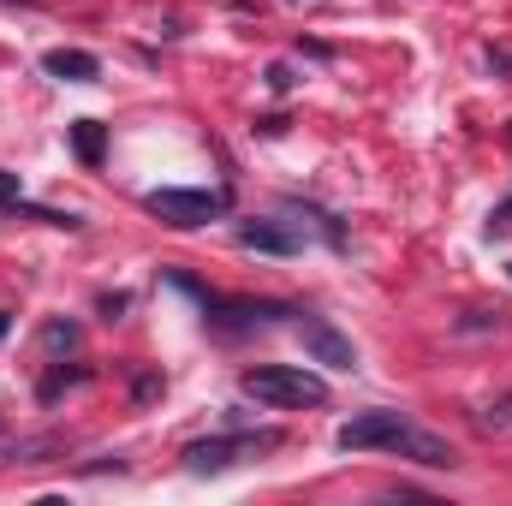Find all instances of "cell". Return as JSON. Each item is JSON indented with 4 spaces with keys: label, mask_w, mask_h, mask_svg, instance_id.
I'll list each match as a JSON object with an SVG mask.
<instances>
[{
    "label": "cell",
    "mask_w": 512,
    "mask_h": 506,
    "mask_svg": "<svg viewBox=\"0 0 512 506\" xmlns=\"http://www.w3.org/2000/svg\"><path fill=\"white\" fill-rule=\"evenodd\" d=\"M340 453H405V459H417V465H435V471H447V465H459L453 459V447L441 441V435H423V429H411L399 411H364V417H352V423H340Z\"/></svg>",
    "instance_id": "cell-1"
},
{
    "label": "cell",
    "mask_w": 512,
    "mask_h": 506,
    "mask_svg": "<svg viewBox=\"0 0 512 506\" xmlns=\"http://www.w3.org/2000/svg\"><path fill=\"white\" fill-rule=\"evenodd\" d=\"M239 387L268 411H304V405H328V381L298 370V364H256L239 376Z\"/></svg>",
    "instance_id": "cell-2"
},
{
    "label": "cell",
    "mask_w": 512,
    "mask_h": 506,
    "mask_svg": "<svg viewBox=\"0 0 512 506\" xmlns=\"http://www.w3.org/2000/svg\"><path fill=\"white\" fill-rule=\"evenodd\" d=\"M149 215H161L167 227H203L215 215H227V191H185V185H161L143 197Z\"/></svg>",
    "instance_id": "cell-3"
},
{
    "label": "cell",
    "mask_w": 512,
    "mask_h": 506,
    "mask_svg": "<svg viewBox=\"0 0 512 506\" xmlns=\"http://www.w3.org/2000/svg\"><path fill=\"white\" fill-rule=\"evenodd\" d=\"M268 447H274V435H215V441H191V447H185V471L209 477V471H227V465L256 459V453H268Z\"/></svg>",
    "instance_id": "cell-4"
},
{
    "label": "cell",
    "mask_w": 512,
    "mask_h": 506,
    "mask_svg": "<svg viewBox=\"0 0 512 506\" xmlns=\"http://www.w3.org/2000/svg\"><path fill=\"white\" fill-rule=\"evenodd\" d=\"M298 340H304V352H310L316 364H328V370H352V364H358V346H352L334 322H322V316H298Z\"/></svg>",
    "instance_id": "cell-5"
},
{
    "label": "cell",
    "mask_w": 512,
    "mask_h": 506,
    "mask_svg": "<svg viewBox=\"0 0 512 506\" xmlns=\"http://www.w3.org/2000/svg\"><path fill=\"white\" fill-rule=\"evenodd\" d=\"M239 245H245V251H262V256H298L304 239H298L292 227H280V221H245V227H239Z\"/></svg>",
    "instance_id": "cell-6"
},
{
    "label": "cell",
    "mask_w": 512,
    "mask_h": 506,
    "mask_svg": "<svg viewBox=\"0 0 512 506\" xmlns=\"http://www.w3.org/2000/svg\"><path fill=\"white\" fill-rule=\"evenodd\" d=\"M42 72L48 78H66V84H90V78H102V60L84 54V48H48L42 54Z\"/></svg>",
    "instance_id": "cell-7"
},
{
    "label": "cell",
    "mask_w": 512,
    "mask_h": 506,
    "mask_svg": "<svg viewBox=\"0 0 512 506\" xmlns=\"http://www.w3.org/2000/svg\"><path fill=\"white\" fill-rule=\"evenodd\" d=\"M72 149L96 167V161H102V126H96V120H78V126H72Z\"/></svg>",
    "instance_id": "cell-8"
},
{
    "label": "cell",
    "mask_w": 512,
    "mask_h": 506,
    "mask_svg": "<svg viewBox=\"0 0 512 506\" xmlns=\"http://www.w3.org/2000/svg\"><path fill=\"white\" fill-rule=\"evenodd\" d=\"M18 203H24V179L0 167V209H18Z\"/></svg>",
    "instance_id": "cell-9"
},
{
    "label": "cell",
    "mask_w": 512,
    "mask_h": 506,
    "mask_svg": "<svg viewBox=\"0 0 512 506\" xmlns=\"http://www.w3.org/2000/svg\"><path fill=\"white\" fill-rule=\"evenodd\" d=\"M483 423H489V429H512V387L489 405V411H483Z\"/></svg>",
    "instance_id": "cell-10"
},
{
    "label": "cell",
    "mask_w": 512,
    "mask_h": 506,
    "mask_svg": "<svg viewBox=\"0 0 512 506\" xmlns=\"http://www.w3.org/2000/svg\"><path fill=\"white\" fill-rule=\"evenodd\" d=\"M512 233V203H501L495 215H489V239H507Z\"/></svg>",
    "instance_id": "cell-11"
}]
</instances>
